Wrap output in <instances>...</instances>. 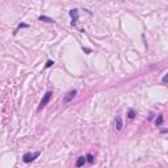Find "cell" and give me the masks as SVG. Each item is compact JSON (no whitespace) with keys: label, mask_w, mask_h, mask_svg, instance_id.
Segmentation results:
<instances>
[{"label":"cell","mask_w":168,"mask_h":168,"mask_svg":"<svg viewBox=\"0 0 168 168\" xmlns=\"http://www.w3.org/2000/svg\"><path fill=\"white\" fill-rule=\"evenodd\" d=\"M39 155H41V152H39V151L28 152V154H25V155L23 156V160L25 163H30V162H33V160H36V158H38Z\"/></svg>","instance_id":"obj_1"},{"label":"cell","mask_w":168,"mask_h":168,"mask_svg":"<svg viewBox=\"0 0 168 168\" xmlns=\"http://www.w3.org/2000/svg\"><path fill=\"white\" fill-rule=\"evenodd\" d=\"M51 96H53V92H46L45 96L42 97L41 103H39V105H38V110H39V109H42V108H43V107L46 105V104L49 103V100L51 99Z\"/></svg>","instance_id":"obj_2"},{"label":"cell","mask_w":168,"mask_h":168,"mask_svg":"<svg viewBox=\"0 0 168 168\" xmlns=\"http://www.w3.org/2000/svg\"><path fill=\"white\" fill-rule=\"evenodd\" d=\"M75 96H76V91H75V89L67 92V93H66V96L63 97V103H65V104L70 103L71 100H74V99H75Z\"/></svg>","instance_id":"obj_3"},{"label":"cell","mask_w":168,"mask_h":168,"mask_svg":"<svg viewBox=\"0 0 168 168\" xmlns=\"http://www.w3.org/2000/svg\"><path fill=\"white\" fill-rule=\"evenodd\" d=\"M70 16H71L72 19V25H76V23H78V20H79V11L78 9H71L70 11Z\"/></svg>","instance_id":"obj_4"},{"label":"cell","mask_w":168,"mask_h":168,"mask_svg":"<svg viewBox=\"0 0 168 168\" xmlns=\"http://www.w3.org/2000/svg\"><path fill=\"white\" fill-rule=\"evenodd\" d=\"M114 126H116V129H117V130H121V129H122L123 123H122V118H121L120 116H117V117H116V121H114Z\"/></svg>","instance_id":"obj_5"},{"label":"cell","mask_w":168,"mask_h":168,"mask_svg":"<svg viewBox=\"0 0 168 168\" xmlns=\"http://www.w3.org/2000/svg\"><path fill=\"white\" fill-rule=\"evenodd\" d=\"M87 162L85 160V156H80V158L78 159V162H76V167H81V165H84V163Z\"/></svg>","instance_id":"obj_6"},{"label":"cell","mask_w":168,"mask_h":168,"mask_svg":"<svg viewBox=\"0 0 168 168\" xmlns=\"http://www.w3.org/2000/svg\"><path fill=\"white\" fill-rule=\"evenodd\" d=\"M39 20L41 21H46V23H54V20L51 17H47V16H39Z\"/></svg>","instance_id":"obj_7"},{"label":"cell","mask_w":168,"mask_h":168,"mask_svg":"<svg viewBox=\"0 0 168 168\" xmlns=\"http://www.w3.org/2000/svg\"><path fill=\"white\" fill-rule=\"evenodd\" d=\"M85 160H87L88 163H93V162H95V158H93V155H92V154H88V155L85 156Z\"/></svg>","instance_id":"obj_8"},{"label":"cell","mask_w":168,"mask_h":168,"mask_svg":"<svg viewBox=\"0 0 168 168\" xmlns=\"http://www.w3.org/2000/svg\"><path fill=\"white\" fill-rule=\"evenodd\" d=\"M162 122H163V117H162V116H159V117H158V118H156V121H155L156 126H159V125H162Z\"/></svg>","instance_id":"obj_9"},{"label":"cell","mask_w":168,"mask_h":168,"mask_svg":"<svg viewBox=\"0 0 168 168\" xmlns=\"http://www.w3.org/2000/svg\"><path fill=\"white\" fill-rule=\"evenodd\" d=\"M134 117H135V112L133 109H130L129 110V118H134Z\"/></svg>","instance_id":"obj_10"},{"label":"cell","mask_w":168,"mask_h":168,"mask_svg":"<svg viewBox=\"0 0 168 168\" xmlns=\"http://www.w3.org/2000/svg\"><path fill=\"white\" fill-rule=\"evenodd\" d=\"M53 65H54V62H53V61H47V62H46V67H51Z\"/></svg>","instance_id":"obj_11"},{"label":"cell","mask_w":168,"mask_h":168,"mask_svg":"<svg viewBox=\"0 0 168 168\" xmlns=\"http://www.w3.org/2000/svg\"><path fill=\"white\" fill-rule=\"evenodd\" d=\"M167 83V74L164 75V78H163V84H165Z\"/></svg>","instance_id":"obj_12"}]
</instances>
